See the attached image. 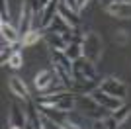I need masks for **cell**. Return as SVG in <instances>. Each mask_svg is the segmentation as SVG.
Instances as JSON below:
<instances>
[{"label": "cell", "mask_w": 131, "mask_h": 129, "mask_svg": "<svg viewBox=\"0 0 131 129\" xmlns=\"http://www.w3.org/2000/svg\"><path fill=\"white\" fill-rule=\"evenodd\" d=\"M35 104L37 106L55 107L61 113H69V112H74V107H77V94L74 92H67V90L53 92V94H45V96L37 98Z\"/></svg>", "instance_id": "6da1fadb"}, {"label": "cell", "mask_w": 131, "mask_h": 129, "mask_svg": "<svg viewBox=\"0 0 131 129\" xmlns=\"http://www.w3.org/2000/svg\"><path fill=\"white\" fill-rule=\"evenodd\" d=\"M82 53L88 61H92L94 64L102 59V53H104V41L96 31H88L84 33V39H82Z\"/></svg>", "instance_id": "7a4b0ae2"}, {"label": "cell", "mask_w": 131, "mask_h": 129, "mask_svg": "<svg viewBox=\"0 0 131 129\" xmlns=\"http://www.w3.org/2000/svg\"><path fill=\"white\" fill-rule=\"evenodd\" d=\"M77 107H80L84 113H88V115L94 117V119H104L106 112H108V110H104L90 94H77Z\"/></svg>", "instance_id": "3957f363"}, {"label": "cell", "mask_w": 131, "mask_h": 129, "mask_svg": "<svg viewBox=\"0 0 131 129\" xmlns=\"http://www.w3.org/2000/svg\"><path fill=\"white\" fill-rule=\"evenodd\" d=\"M100 90L106 92V94H110V96H114V98H119V100H125V96H127L125 82L119 80V78H115V76L102 78V82H100Z\"/></svg>", "instance_id": "277c9868"}, {"label": "cell", "mask_w": 131, "mask_h": 129, "mask_svg": "<svg viewBox=\"0 0 131 129\" xmlns=\"http://www.w3.org/2000/svg\"><path fill=\"white\" fill-rule=\"evenodd\" d=\"M33 20H35V12H33L31 4L24 0L22 2V10H20V24H18V31L20 35H27V33L33 29Z\"/></svg>", "instance_id": "5b68a950"}, {"label": "cell", "mask_w": 131, "mask_h": 129, "mask_svg": "<svg viewBox=\"0 0 131 129\" xmlns=\"http://www.w3.org/2000/svg\"><path fill=\"white\" fill-rule=\"evenodd\" d=\"M90 96H92L100 106L104 107V110H108V112H115L119 106H123V100L114 98V96H110V94H106V92H102V90H100V86L96 88V90L90 92Z\"/></svg>", "instance_id": "8992f818"}, {"label": "cell", "mask_w": 131, "mask_h": 129, "mask_svg": "<svg viewBox=\"0 0 131 129\" xmlns=\"http://www.w3.org/2000/svg\"><path fill=\"white\" fill-rule=\"evenodd\" d=\"M106 12L117 20H129L131 18V2H108Z\"/></svg>", "instance_id": "52a82bcc"}, {"label": "cell", "mask_w": 131, "mask_h": 129, "mask_svg": "<svg viewBox=\"0 0 131 129\" xmlns=\"http://www.w3.org/2000/svg\"><path fill=\"white\" fill-rule=\"evenodd\" d=\"M8 90L12 92V96H16L18 100H24V102H29V90H27L26 82L18 76H12L8 80Z\"/></svg>", "instance_id": "ba28073f"}, {"label": "cell", "mask_w": 131, "mask_h": 129, "mask_svg": "<svg viewBox=\"0 0 131 129\" xmlns=\"http://www.w3.org/2000/svg\"><path fill=\"white\" fill-rule=\"evenodd\" d=\"M55 78H57L55 69H45V70H41V72H37V74H35L33 84H35V88H37L39 92H47V88L55 82Z\"/></svg>", "instance_id": "9c48e42d"}, {"label": "cell", "mask_w": 131, "mask_h": 129, "mask_svg": "<svg viewBox=\"0 0 131 129\" xmlns=\"http://www.w3.org/2000/svg\"><path fill=\"white\" fill-rule=\"evenodd\" d=\"M63 0H51L49 4L43 8V12H41V22H39V27L41 29H47V27L51 26V22H53V18L59 14V6Z\"/></svg>", "instance_id": "30bf717a"}, {"label": "cell", "mask_w": 131, "mask_h": 129, "mask_svg": "<svg viewBox=\"0 0 131 129\" xmlns=\"http://www.w3.org/2000/svg\"><path fill=\"white\" fill-rule=\"evenodd\" d=\"M45 43L51 51H65L67 45H69L63 37V33H55V31H49V29H45Z\"/></svg>", "instance_id": "8fae6325"}, {"label": "cell", "mask_w": 131, "mask_h": 129, "mask_svg": "<svg viewBox=\"0 0 131 129\" xmlns=\"http://www.w3.org/2000/svg\"><path fill=\"white\" fill-rule=\"evenodd\" d=\"M8 125H16V127H24L27 125V112H24L22 107L14 104L10 107V119H8Z\"/></svg>", "instance_id": "7c38bea8"}, {"label": "cell", "mask_w": 131, "mask_h": 129, "mask_svg": "<svg viewBox=\"0 0 131 129\" xmlns=\"http://www.w3.org/2000/svg\"><path fill=\"white\" fill-rule=\"evenodd\" d=\"M0 33H2V41L10 43V45H16V43L22 41V35L14 26L10 24H0Z\"/></svg>", "instance_id": "4fadbf2b"}, {"label": "cell", "mask_w": 131, "mask_h": 129, "mask_svg": "<svg viewBox=\"0 0 131 129\" xmlns=\"http://www.w3.org/2000/svg\"><path fill=\"white\" fill-rule=\"evenodd\" d=\"M59 14L65 18L67 22H69V26H71L72 29H74V27H78V26H80V22H82L80 16H78V12H74L72 8H69L65 2H61V6H59Z\"/></svg>", "instance_id": "5bb4252c"}, {"label": "cell", "mask_w": 131, "mask_h": 129, "mask_svg": "<svg viewBox=\"0 0 131 129\" xmlns=\"http://www.w3.org/2000/svg\"><path fill=\"white\" fill-rule=\"evenodd\" d=\"M41 39H45V29H41V27H39V29H37V27H33L27 35H24V37H22V41H20V43H22L24 47H33V45L39 43Z\"/></svg>", "instance_id": "9a60e30c"}, {"label": "cell", "mask_w": 131, "mask_h": 129, "mask_svg": "<svg viewBox=\"0 0 131 129\" xmlns=\"http://www.w3.org/2000/svg\"><path fill=\"white\" fill-rule=\"evenodd\" d=\"M47 29H49V31H55V33H71L72 31V27L69 26V22L61 16V14H57V16L53 18V22H51V26L47 27Z\"/></svg>", "instance_id": "2e32d148"}, {"label": "cell", "mask_w": 131, "mask_h": 129, "mask_svg": "<svg viewBox=\"0 0 131 129\" xmlns=\"http://www.w3.org/2000/svg\"><path fill=\"white\" fill-rule=\"evenodd\" d=\"M65 55L72 61V63L78 61L80 57H84V53H82V43H69L67 49H65Z\"/></svg>", "instance_id": "e0dca14e"}, {"label": "cell", "mask_w": 131, "mask_h": 129, "mask_svg": "<svg viewBox=\"0 0 131 129\" xmlns=\"http://www.w3.org/2000/svg\"><path fill=\"white\" fill-rule=\"evenodd\" d=\"M129 113H131V106H129V104H123V106H119L117 110H115V112H112V115H114L115 121L121 125L127 117H129Z\"/></svg>", "instance_id": "ac0fdd59"}, {"label": "cell", "mask_w": 131, "mask_h": 129, "mask_svg": "<svg viewBox=\"0 0 131 129\" xmlns=\"http://www.w3.org/2000/svg\"><path fill=\"white\" fill-rule=\"evenodd\" d=\"M14 45H10V43L2 41V51H0V63H2V67H6L8 64V61H10V57L14 55Z\"/></svg>", "instance_id": "d6986e66"}, {"label": "cell", "mask_w": 131, "mask_h": 129, "mask_svg": "<svg viewBox=\"0 0 131 129\" xmlns=\"http://www.w3.org/2000/svg\"><path fill=\"white\" fill-rule=\"evenodd\" d=\"M8 67H12V69H22L24 67V57H22V53H20V49L14 51V55H12L10 61H8Z\"/></svg>", "instance_id": "ffe728a7"}, {"label": "cell", "mask_w": 131, "mask_h": 129, "mask_svg": "<svg viewBox=\"0 0 131 129\" xmlns=\"http://www.w3.org/2000/svg\"><path fill=\"white\" fill-rule=\"evenodd\" d=\"M114 41L117 43V45H127V43H129V33H127L125 29H119V31H115Z\"/></svg>", "instance_id": "44dd1931"}, {"label": "cell", "mask_w": 131, "mask_h": 129, "mask_svg": "<svg viewBox=\"0 0 131 129\" xmlns=\"http://www.w3.org/2000/svg\"><path fill=\"white\" fill-rule=\"evenodd\" d=\"M2 24H10V8H8V0H2Z\"/></svg>", "instance_id": "7402d4cb"}, {"label": "cell", "mask_w": 131, "mask_h": 129, "mask_svg": "<svg viewBox=\"0 0 131 129\" xmlns=\"http://www.w3.org/2000/svg\"><path fill=\"white\" fill-rule=\"evenodd\" d=\"M104 125H106V129H117V127H119V123L115 121V117L112 115V113L104 117Z\"/></svg>", "instance_id": "603a6c76"}, {"label": "cell", "mask_w": 131, "mask_h": 129, "mask_svg": "<svg viewBox=\"0 0 131 129\" xmlns=\"http://www.w3.org/2000/svg\"><path fill=\"white\" fill-rule=\"evenodd\" d=\"M88 4V0H74V12H78L80 14V10H84Z\"/></svg>", "instance_id": "cb8c5ba5"}, {"label": "cell", "mask_w": 131, "mask_h": 129, "mask_svg": "<svg viewBox=\"0 0 131 129\" xmlns=\"http://www.w3.org/2000/svg\"><path fill=\"white\" fill-rule=\"evenodd\" d=\"M61 127H63V129H80V127H78L77 123H74V121H69V119H65Z\"/></svg>", "instance_id": "d4e9b609"}, {"label": "cell", "mask_w": 131, "mask_h": 129, "mask_svg": "<svg viewBox=\"0 0 131 129\" xmlns=\"http://www.w3.org/2000/svg\"><path fill=\"white\" fill-rule=\"evenodd\" d=\"M108 2H131V0H108Z\"/></svg>", "instance_id": "484cf974"}, {"label": "cell", "mask_w": 131, "mask_h": 129, "mask_svg": "<svg viewBox=\"0 0 131 129\" xmlns=\"http://www.w3.org/2000/svg\"><path fill=\"white\" fill-rule=\"evenodd\" d=\"M8 129H24V127H16V125H8Z\"/></svg>", "instance_id": "4316f807"}]
</instances>
